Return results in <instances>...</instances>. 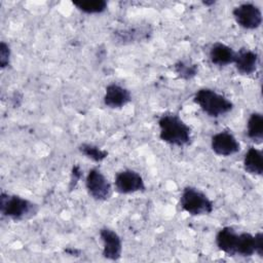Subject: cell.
Instances as JSON below:
<instances>
[{"instance_id":"44dd1931","label":"cell","mask_w":263,"mask_h":263,"mask_svg":"<svg viewBox=\"0 0 263 263\" xmlns=\"http://www.w3.org/2000/svg\"><path fill=\"white\" fill-rule=\"evenodd\" d=\"M82 177V170L79 164H74L71 170L70 175V181H69V189L72 191L76 188L77 184L79 183L80 179Z\"/></svg>"},{"instance_id":"5b68a950","label":"cell","mask_w":263,"mask_h":263,"mask_svg":"<svg viewBox=\"0 0 263 263\" xmlns=\"http://www.w3.org/2000/svg\"><path fill=\"white\" fill-rule=\"evenodd\" d=\"M85 188L88 195L97 201H105L112 194V185L98 167L90 168L85 177Z\"/></svg>"},{"instance_id":"52a82bcc","label":"cell","mask_w":263,"mask_h":263,"mask_svg":"<svg viewBox=\"0 0 263 263\" xmlns=\"http://www.w3.org/2000/svg\"><path fill=\"white\" fill-rule=\"evenodd\" d=\"M232 15L236 24L246 30H256L260 28L263 21L260 7L250 2L235 6L232 10Z\"/></svg>"},{"instance_id":"e0dca14e","label":"cell","mask_w":263,"mask_h":263,"mask_svg":"<svg viewBox=\"0 0 263 263\" xmlns=\"http://www.w3.org/2000/svg\"><path fill=\"white\" fill-rule=\"evenodd\" d=\"M73 5L79 11L86 14H100L105 12L108 8V3L105 0L73 1Z\"/></svg>"},{"instance_id":"277c9868","label":"cell","mask_w":263,"mask_h":263,"mask_svg":"<svg viewBox=\"0 0 263 263\" xmlns=\"http://www.w3.org/2000/svg\"><path fill=\"white\" fill-rule=\"evenodd\" d=\"M181 209L191 216L210 215L214 210V203L200 189L186 186L180 196Z\"/></svg>"},{"instance_id":"8992f818","label":"cell","mask_w":263,"mask_h":263,"mask_svg":"<svg viewBox=\"0 0 263 263\" xmlns=\"http://www.w3.org/2000/svg\"><path fill=\"white\" fill-rule=\"evenodd\" d=\"M152 34L153 29L149 24H139L114 30L112 32V40L119 45H128L147 41Z\"/></svg>"},{"instance_id":"d6986e66","label":"cell","mask_w":263,"mask_h":263,"mask_svg":"<svg viewBox=\"0 0 263 263\" xmlns=\"http://www.w3.org/2000/svg\"><path fill=\"white\" fill-rule=\"evenodd\" d=\"M78 150L82 155H84L86 158L95 161V162H101L104 159L108 157V151L105 149L100 148L97 145L90 144V143H82L79 145Z\"/></svg>"},{"instance_id":"8fae6325","label":"cell","mask_w":263,"mask_h":263,"mask_svg":"<svg viewBox=\"0 0 263 263\" xmlns=\"http://www.w3.org/2000/svg\"><path fill=\"white\" fill-rule=\"evenodd\" d=\"M130 101L132 93L126 87L115 82L106 86L103 97V102L106 107L111 109H120L126 106Z\"/></svg>"},{"instance_id":"ac0fdd59","label":"cell","mask_w":263,"mask_h":263,"mask_svg":"<svg viewBox=\"0 0 263 263\" xmlns=\"http://www.w3.org/2000/svg\"><path fill=\"white\" fill-rule=\"evenodd\" d=\"M174 71L177 76L184 80H190L197 75L198 65L187 60H179L174 64Z\"/></svg>"},{"instance_id":"30bf717a","label":"cell","mask_w":263,"mask_h":263,"mask_svg":"<svg viewBox=\"0 0 263 263\" xmlns=\"http://www.w3.org/2000/svg\"><path fill=\"white\" fill-rule=\"evenodd\" d=\"M99 234L103 243L102 256L111 261L119 260L122 254V240L118 233L109 227H103Z\"/></svg>"},{"instance_id":"7402d4cb","label":"cell","mask_w":263,"mask_h":263,"mask_svg":"<svg viewBox=\"0 0 263 263\" xmlns=\"http://www.w3.org/2000/svg\"><path fill=\"white\" fill-rule=\"evenodd\" d=\"M202 3H203L205 6H210V5L215 4V1H203Z\"/></svg>"},{"instance_id":"6da1fadb","label":"cell","mask_w":263,"mask_h":263,"mask_svg":"<svg viewBox=\"0 0 263 263\" xmlns=\"http://www.w3.org/2000/svg\"><path fill=\"white\" fill-rule=\"evenodd\" d=\"M158 127L159 139L171 146L184 147L191 142V128L177 114H162L158 118Z\"/></svg>"},{"instance_id":"9c48e42d","label":"cell","mask_w":263,"mask_h":263,"mask_svg":"<svg viewBox=\"0 0 263 263\" xmlns=\"http://www.w3.org/2000/svg\"><path fill=\"white\" fill-rule=\"evenodd\" d=\"M211 149L218 156L229 157L239 152L240 143L233 134L223 130L212 136Z\"/></svg>"},{"instance_id":"9a60e30c","label":"cell","mask_w":263,"mask_h":263,"mask_svg":"<svg viewBox=\"0 0 263 263\" xmlns=\"http://www.w3.org/2000/svg\"><path fill=\"white\" fill-rule=\"evenodd\" d=\"M245 171L253 176H262L263 174V155L262 151L255 147H250L245 153L242 160Z\"/></svg>"},{"instance_id":"7c38bea8","label":"cell","mask_w":263,"mask_h":263,"mask_svg":"<svg viewBox=\"0 0 263 263\" xmlns=\"http://www.w3.org/2000/svg\"><path fill=\"white\" fill-rule=\"evenodd\" d=\"M235 69L241 75H252L259 65V54L249 48H240L235 52L233 62Z\"/></svg>"},{"instance_id":"7a4b0ae2","label":"cell","mask_w":263,"mask_h":263,"mask_svg":"<svg viewBox=\"0 0 263 263\" xmlns=\"http://www.w3.org/2000/svg\"><path fill=\"white\" fill-rule=\"evenodd\" d=\"M194 103L210 117L219 118L233 110V103L224 95L209 87L196 90L193 96Z\"/></svg>"},{"instance_id":"ffe728a7","label":"cell","mask_w":263,"mask_h":263,"mask_svg":"<svg viewBox=\"0 0 263 263\" xmlns=\"http://www.w3.org/2000/svg\"><path fill=\"white\" fill-rule=\"evenodd\" d=\"M11 60V49L8 43L5 41H1L0 43V67L1 69H5L10 65Z\"/></svg>"},{"instance_id":"ba28073f","label":"cell","mask_w":263,"mask_h":263,"mask_svg":"<svg viewBox=\"0 0 263 263\" xmlns=\"http://www.w3.org/2000/svg\"><path fill=\"white\" fill-rule=\"evenodd\" d=\"M114 188L120 194H132L146 189L145 181L137 171L125 168L114 177Z\"/></svg>"},{"instance_id":"3957f363","label":"cell","mask_w":263,"mask_h":263,"mask_svg":"<svg viewBox=\"0 0 263 263\" xmlns=\"http://www.w3.org/2000/svg\"><path fill=\"white\" fill-rule=\"evenodd\" d=\"M38 204L23 196L2 191L0 194V213L2 217L12 221H23L34 217Z\"/></svg>"},{"instance_id":"2e32d148","label":"cell","mask_w":263,"mask_h":263,"mask_svg":"<svg viewBox=\"0 0 263 263\" xmlns=\"http://www.w3.org/2000/svg\"><path fill=\"white\" fill-rule=\"evenodd\" d=\"M247 136L255 143L263 140V116L259 112H253L247 121Z\"/></svg>"},{"instance_id":"5bb4252c","label":"cell","mask_w":263,"mask_h":263,"mask_svg":"<svg viewBox=\"0 0 263 263\" xmlns=\"http://www.w3.org/2000/svg\"><path fill=\"white\" fill-rule=\"evenodd\" d=\"M238 233L230 226L222 227L216 234V246L228 256H235Z\"/></svg>"},{"instance_id":"4fadbf2b","label":"cell","mask_w":263,"mask_h":263,"mask_svg":"<svg viewBox=\"0 0 263 263\" xmlns=\"http://www.w3.org/2000/svg\"><path fill=\"white\" fill-rule=\"evenodd\" d=\"M235 52L236 51L229 45L222 42H215L209 50V58L213 65L218 67H226L233 64Z\"/></svg>"}]
</instances>
